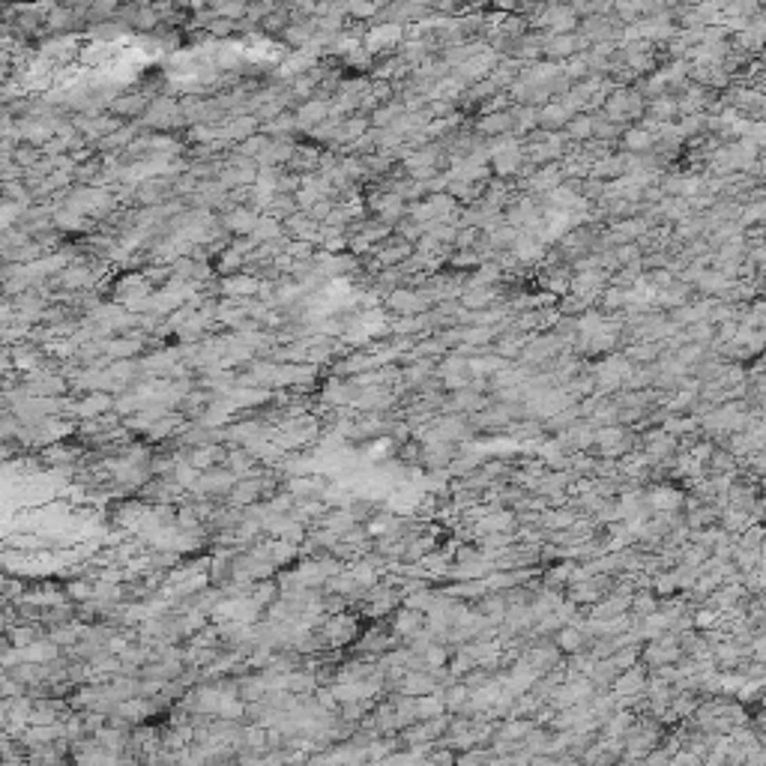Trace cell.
<instances>
[{
  "label": "cell",
  "mask_w": 766,
  "mask_h": 766,
  "mask_svg": "<svg viewBox=\"0 0 766 766\" xmlns=\"http://www.w3.org/2000/svg\"><path fill=\"white\" fill-rule=\"evenodd\" d=\"M515 527V515L512 512H491V515H482L476 521L473 533L476 536H491V533H509Z\"/></svg>",
  "instance_id": "3957f363"
},
{
  "label": "cell",
  "mask_w": 766,
  "mask_h": 766,
  "mask_svg": "<svg viewBox=\"0 0 766 766\" xmlns=\"http://www.w3.org/2000/svg\"><path fill=\"white\" fill-rule=\"evenodd\" d=\"M760 213H763V204H751V207H745V210H742V225H740V228H745L749 222H760Z\"/></svg>",
  "instance_id": "7402d4cb"
},
{
  "label": "cell",
  "mask_w": 766,
  "mask_h": 766,
  "mask_svg": "<svg viewBox=\"0 0 766 766\" xmlns=\"http://www.w3.org/2000/svg\"><path fill=\"white\" fill-rule=\"evenodd\" d=\"M605 721H608V728H605V731H608L611 740H614V736H623L625 731L632 728V715L629 712H616V715H611V719H605Z\"/></svg>",
  "instance_id": "e0dca14e"
},
{
  "label": "cell",
  "mask_w": 766,
  "mask_h": 766,
  "mask_svg": "<svg viewBox=\"0 0 766 766\" xmlns=\"http://www.w3.org/2000/svg\"><path fill=\"white\" fill-rule=\"evenodd\" d=\"M410 257V246L407 243H399V246H390L381 252V264L383 266H395V264H404Z\"/></svg>",
  "instance_id": "5bb4252c"
},
{
  "label": "cell",
  "mask_w": 766,
  "mask_h": 766,
  "mask_svg": "<svg viewBox=\"0 0 766 766\" xmlns=\"http://www.w3.org/2000/svg\"><path fill=\"white\" fill-rule=\"evenodd\" d=\"M680 503H683V494L673 491V488H655L650 497H646V506H653V509H659V512L680 509Z\"/></svg>",
  "instance_id": "52a82bcc"
},
{
  "label": "cell",
  "mask_w": 766,
  "mask_h": 766,
  "mask_svg": "<svg viewBox=\"0 0 766 766\" xmlns=\"http://www.w3.org/2000/svg\"><path fill=\"white\" fill-rule=\"evenodd\" d=\"M443 728H446V719H429V721H422L420 728L407 731V742H410V745H422V742L434 740V736L440 733Z\"/></svg>",
  "instance_id": "9c48e42d"
},
{
  "label": "cell",
  "mask_w": 766,
  "mask_h": 766,
  "mask_svg": "<svg viewBox=\"0 0 766 766\" xmlns=\"http://www.w3.org/2000/svg\"><path fill=\"white\" fill-rule=\"evenodd\" d=\"M422 629H425V614H420V611L401 608L392 616V632L399 635V638H413V635H420Z\"/></svg>",
  "instance_id": "7a4b0ae2"
},
{
  "label": "cell",
  "mask_w": 766,
  "mask_h": 766,
  "mask_svg": "<svg viewBox=\"0 0 766 766\" xmlns=\"http://www.w3.org/2000/svg\"><path fill=\"white\" fill-rule=\"evenodd\" d=\"M515 126V114L512 111H497V114H485L476 120V132L479 135H500V132H509Z\"/></svg>",
  "instance_id": "5b68a950"
},
{
  "label": "cell",
  "mask_w": 766,
  "mask_h": 766,
  "mask_svg": "<svg viewBox=\"0 0 766 766\" xmlns=\"http://www.w3.org/2000/svg\"><path fill=\"white\" fill-rule=\"evenodd\" d=\"M351 13L353 15H374V13H381L377 6H351Z\"/></svg>",
  "instance_id": "d4e9b609"
},
{
  "label": "cell",
  "mask_w": 766,
  "mask_h": 766,
  "mask_svg": "<svg viewBox=\"0 0 766 766\" xmlns=\"http://www.w3.org/2000/svg\"><path fill=\"white\" fill-rule=\"evenodd\" d=\"M584 629H575V625H569V629H563L560 635H557V646H563L566 653H581L584 650Z\"/></svg>",
  "instance_id": "8fae6325"
},
{
  "label": "cell",
  "mask_w": 766,
  "mask_h": 766,
  "mask_svg": "<svg viewBox=\"0 0 766 766\" xmlns=\"http://www.w3.org/2000/svg\"><path fill=\"white\" fill-rule=\"evenodd\" d=\"M653 144H655V135L646 132V129H632V132H625V147H629V150H635V153L650 150Z\"/></svg>",
  "instance_id": "7c38bea8"
},
{
  "label": "cell",
  "mask_w": 766,
  "mask_h": 766,
  "mask_svg": "<svg viewBox=\"0 0 766 766\" xmlns=\"http://www.w3.org/2000/svg\"><path fill=\"white\" fill-rule=\"evenodd\" d=\"M563 180V171L557 165H545L539 174H533L530 177V189L533 192H551V189H557Z\"/></svg>",
  "instance_id": "ba28073f"
},
{
  "label": "cell",
  "mask_w": 766,
  "mask_h": 766,
  "mask_svg": "<svg viewBox=\"0 0 766 766\" xmlns=\"http://www.w3.org/2000/svg\"><path fill=\"white\" fill-rule=\"evenodd\" d=\"M698 287L703 294H728L731 291V278H724L721 273H701V278H698Z\"/></svg>",
  "instance_id": "30bf717a"
},
{
  "label": "cell",
  "mask_w": 766,
  "mask_h": 766,
  "mask_svg": "<svg viewBox=\"0 0 766 766\" xmlns=\"http://www.w3.org/2000/svg\"><path fill=\"white\" fill-rule=\"evenodd\" d=\"M655 590H659V593H673V590H680V578H676V572L655 575Z\"/></svg>",
  "instance_id": "ffe728a7"
},
{
  "label": "cell",
  "mask_w": 766,
  "mask_h": 766,
  "mask_svg": "<svg viewBox=\"0 0 766 766\" xmlns=\"http://www.w3.org/2000/svg\"><path fill=\"white\" fill-rule=\"evenodd\" d=\"M569 135L575 138V141H584V138H590L593 135V126H596V120L593 117H572L569 123Z\"/></svg>",
  "instance_id": "9a60e30c"
},
{
  "label": "cell",
  "mask_w": 766,
  "mask_h": 766,
  "mask_svg": "<svg viewBox=\"0 0 766 766\" xmlns=\"http://www.w3.org/2000/svg\"><path fill=\"white\" fill-rule=\"evenodd\" d=\"M578 45H587L584 39H575V33H560V36H548L542 42V51L548 57H569L578 51Z\"/></svg>",
  "instance_id": "277c9868"
},
{
  "label": "cell",
  "mask_w": 766,
  "mask_h": 766,
  "mask_svg": "<svg viewBox=\"0 0 766 766\" xmlns=\"http://www.w3.org/2000/svg\"><path fill=\"white\" fill-rule=\"evenodd\" d=\"M365 126H368L365 120H347V123H344V135H351V138H353V135H362Z\"/></svg>",
  "instance_id": "cb8c5ba5"
},
{
  "label": "cell",
  "mask_w": 766,
  "mask_h": 766,
  "mask_svg": "<svg viewBox=\"0 0 766 766\" xmlns=\"http://www.w3.org/2000/svg\"><path fill=\"white\" fill-rule=\"evenodd\" d=\"M650 114H653L659 123L671 120V114H676V99H671L668 93H662V96H659V99H655V102L650 105Z\"/></svg>",
  "instance_id": "4fadbf2b"
},
{
  "label": "cell",
  "mask_w": 766,
  "mask_h": 766,
  "mask_svg": "<svg viewBox=\"0 0 766 766\" xmlns=\"http://www.w3.org/2000/svg\"><path fill=\"white\" fill-rule=\"evenodd\" d=\"M710 458H712V467H715V470H731V467H733V461H731L728 452H712Z\"/></svg>",
  "instance_id": "603a6c76"
},
{
  "label": "cell",
  "mask_w": 766,
  "mask_h": 766,
  "mask_svg": "<svg viewBox=\"0 0 766 766\" xmlns=\"http://www.w3.org/2000/svg\"><path fill=\"white\" fill-rule=\"evenodd\" d=\"M467 694H470V692H467V685H452V689L446 692V694H440V698H443V706H464L467 703Z\"/></svg>",
  "instance_id": "d6986e66"
},
{
  "label": "cell",
  "mask_w": 766,
  "mask_h": 766,
  "mask_svg": "<svg viewBox=\"0 0 766 766\" xmlns=\"http://www.w3.org/2000/svg\"><path fill=\"white\" fill-rule=\"evenodd\" d=\"M536 126V108H527V111L518 114V120H515V132H524V129H533Z\"/></svg>",
  "instance_id": "44dd1931"
},
{
  "label": "cell",
  "mask_w": 766,
  "mask_h": 766,
  "mask_svg": "<svg viewBox=\"0 0 766 766\" xmlns=\"http://www.w3.org/2000/svg\"><path fill=\"white\" fill-rule=\"evenodd\" d=\"M425 296L420 291H407V287H395V291L386 296V308L399 314H425Z\"/></svg>",
  "instance_id": "6da1fadb"
},
{
  "label": "cell",
  "mask_w": 766,
  "mask_h": 766,
  "mask_svg": "<svg viewBox=\"0 0 766 766\" xmlns=\"http://www.w3.org/2000/svg\"><path fill=\"white\" fill-rule=\"evenodd\" d=\"M625 356L635 360V362H653L655 356H659V347H655V344H638V347H632Z\"/></svg>",
  "instance_id": "ac0fdd59"
},
{
  "label": "cell",
  "mask_w": 766,
  "mask_h": 766,
  "mask_svg": "<svg viewBox=\"0 0 766 766\" xmlns=\"http://www.w3.org/2000/svg\"><path fill=\"white\" fill-rule=\"evenodd\" d=\"M632 605V611H635V616H650V614H655L659 611V602L653 599V596H646V593H641V596H635V599L629 602Z\"/></svg>",
  "instance_id": "2e32d148"
},
{
  "label": "cell",
  "mask_w": 766,
  "mask_h": 766,
  "mask_svg": "<svg viewBox=\"0 0 766 766\" xmlns=\"http://www.w3.org/2000/svg\"><path fill=\"white\" fill-rule=\"evenodd\" d=\"M569 120H572V114L563 108V102H551L536 111V126H542V129H560Z\"/></svg>",
  "instance_id": "8992f818"
}]
</instances>
